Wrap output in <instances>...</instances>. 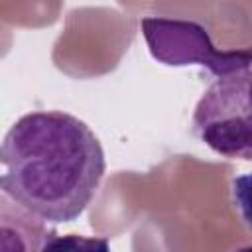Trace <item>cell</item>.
Listing matches in <instances>:
<instances>
[{
	"label": "cell",
	"mask_w": 252,
	"mask_h": 252,
	"mask_svg": "<svg viewBox=\"0 0 252 252\" xmlns=\"http://www.w3.org/2000/svg\"><path fill=\"white\" fill-rule=\"evenodd\" d=\"M2 195L41 222L77 220L102 181L106 159L94 132L63 110L16 120L2 150Z\"/></svg>",
	"instance_id": "cell-1"
},
{
	"label": "cell",
	"mask_w": 252,
	"mask_h": 252,
	"mask_svg": "<svg viewBox=\"0 0 252 252\" xmlns=\"http://www.w3.org/2000/svg\"><path fill=\"white\" fill-rule=\"evenodd\" d=\"M193 132L224 158L252 159V69L211 83L193 110Z\"/></svg>",
	"instance_id": "cell-2"
},
{
	"label": "cell",
	"mask_w": 252,
	"mask_h": 252,
	"mask_svg": "<svg viewBox=\"0 0 252 252\" xmlns=\"http://www.w3.org/2000/svg\"><path fill=\"white\" fill-rule=\"evenodd\" d=\"M140 26L150 53L163 65H201L219 79L252 67V47L222 51L211 41L209 32L193 20L142 18Z\"/></svg>",
	"instance_id": "cell-3"
},
{
	"label": "cell",
	"mask_w": 252,
	"mask_h": 252,
	"mask_svg": "<svg viewBox=\"0 0 252 252\" xmlns=\"http://www.w3.org/2000/svg\"><path fill=\"white\" fill-rule=\"evenodd\" d=\"M35 232H43L41 220L33 219L20 207H16V222L2 213V252H39V238H30Z\"/></svg>",
	"instance_id": "cell-4"
},
{
	"label": "cell",
	"mask_w": 252,
	"mask_h": 252,
	"mask_svg": "<svg viewBox=\"0 0 252 252\" xmlns=\"http://www.w3.org/2000/svg\"><path fill=\"white\" fill-rule=\"evenodd\" d=\"M39 252H110V244L104 236L83 234H55L43 238Z\"/></svg>",
	"instance_id": "cell-5"
},
{
	"label": "cell",
	"mask_w": 252,
	"mask_h": 252,
	"mask_svg": "<svg viewBox=\"0 0 252 252\" xmlns=\"http://www.w3.org/2000/svg\"><path fill=\"white\" fill-rule=\"evenodd\" d=\"M232 197L242 215V220L252 228V171L232 179Z\"/></svg>",
	"instance_id": "cell-6"
},
{
	"label": "cell",
	"mask_w": 252,
	"mask_h": 252,
	"mask_svg": "<svg viewBox=\"0 0 252 252\" xmlns=\"http://www.w3.org/2000/svg\"><path fill=\"white\" fill-rule=\"evenodd\" d=\"M236 252H252V246H244V248H238Z\"/></svg>",
	"instance_id": "cell-7"
}]
</instances>
